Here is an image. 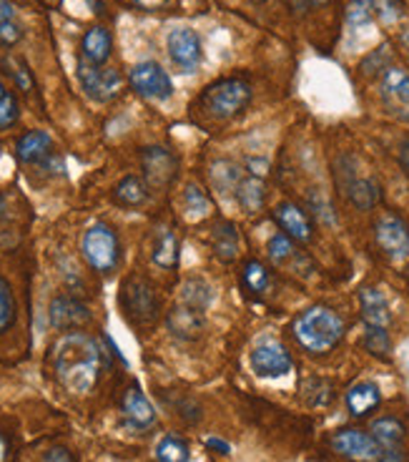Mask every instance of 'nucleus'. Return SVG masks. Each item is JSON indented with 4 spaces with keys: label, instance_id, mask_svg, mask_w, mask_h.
I'll list each match as a JSON object with an SVG mask.
<instances>
[{
    "label": "nucleus",
    "instance_id": "1",
    "mask_svg": "<svg viewBox=\"0 0 409 462\" xmlns=\"http://www.w3.org/2000/svg\"><path fill=\"white\" fill-rule=\"evenodd\" d=\"M51 362L58 382L76 395L90 392L101 377V346L86 332H65L53 345Z\"/></svg>",
    "mask_w": 409,
    "mask_h": 462
},
{
    "label": "nucleus",
    "instance_id": "2",
    "mask_svg": "<svg viewBox=\"0 0 409 462\" xmlns=\"http://www.w3.org/2000/svg\"><path fill=\"white\" fill-rule=\"evenodd\" d=\"M294 339L311 355H327L345 337V321L329 307H311L296 317Z\"/></svg>",
    "mask_w": 409,
    "mask_h": 462
},
{
    "label": "nucleus",
    "instance_id": "3",
    "mask_svg": "<svg viewBox=\"0 0 409 462\" xmlns=\"http://www.w3.org/2000/svg\"><path fill=\"white\" fill-rule=\"evenodd\" d=\"M81 254L90 270L98 274H114L121 264V242L108 224H93L81 239Z\"/></svg>",
    "mask_w": 409,
    "mask_h": 462
},
{
    "label": "nucleus",
    "instance_id": "4",
    "mask_svg": "<svg viewBox=\"0 0 409 462\" xmlns=\"http://www.w3.org/2000/svg\"><path fill=\"white\" fill-rule=\"evenodd\" d=\"M251 101V86L242 78H224L209 86L201 96V108L214 118H234Z\"/></svg>",
    "mask_w": 409,
    "mask_h": 462
},
{
    "label": "nucleus",
    "instance_id": "5",
    "mask_svg": "<svg viewBox=\"0 0 409 462\" xmlns=\"http://www.w3.org/2000/svg\"><path fill=\"white\" fill-rule=\"evenodd\" d=\"M121 309L126 314V320L133 324H151L158 317V295H156L154 284L149 282L146 277H128L124 287H121Z\"/></svg>",
    "mask_w": 409,
    "mask_h": 462
},
{
    "label": "nucleus",
    "instance_id": "6",
    "mask_svg": "<svg viewBox=\"0 0 409 462\" xmlns=\"http://www.w3.org/2000/svg\"><path fill=\"white\" fill-rule=\"evenodd\" d=\"M334 452L352 462H384V448L371 437V432H362L354 427L339 430L332 437Z\"/></svg>",
    "mask_w": 409,
    "mask_h": 462
},
{
    "label": "nucleus",
    "instance_id": "7",
    "mask_svg": "<svg viewBox=\"0 0 409 462\" xmlns=\"http://www.w3.org/2000/svg\"><path fill=\"white\" fill-rule=\"evenodd\" d=\"M78 81L83 90L89 93L93 101L108 103L114 101L121 90V73L115 68H103V65L86 64L83 58L78 61Z\"/></svg>",
    "mask_w": 409,
    "mask_h": 462
},
{
    "label": "nucleus",
    "instance_id": "8",
    "mask_svg": "<svg viewBox=\"0 0 409 462\" xmlns=\"http://www.w3.org/2000/svg\"><path fill=\"white\" fill-rule=\"evenodd\" d=\"M128 81L133 90L143 96V98H154V101H166L174 93V83L168 73L154 61H143V64H136L128 73Z\"/></svg>",
    "mask_w": 409,
    "mask_h": 462
},
{
    "label": "nucleus",
    "instance_id": "9",
    "mask_svg": "<svg viewBox=\"0 0 409 462\" xmlns=\"http://www.w3.org/2000/svg\"><path fill=\"white\" fill-rule=\"evenodd\" d=\"M374 242L389 259L409 254V224L399 214H382L374 224Z\"/></svg>",
    "mask_w": 409,
    "mask_h": 462
},
{
    "label": "nucleus",
    "instance_id": "10",
    "mask_svg": "<svg viewBox=\"0 0 409 462\" xmlns=\"http://www.w3.org/2000/svg\"><path fill=\"white\" fill-rule=\"evenodd\" d=\"M141 168L149 189L158 192V189H166L174 184L176 171H179V158L164 146H151V149H143Z\"/></svg>",
    "mask_w": 409,
    "mask_h": 462
},
{
    "label": "nucleus",
    "instance_id": "11",
    "mask_svg": "<svg viewBox=\"0 0 409 462\" xmlns=\"http://www.w3.org/2000/svg\"><path fill=\"white\" fill-rule=\"evenodd\" d=\"M379 93L389 114L409 121V73L405 68H387Z\"/></svg>",
    "mask_w": 409,
    "mask_h": 462
},
{
    "label": "nucleus",
    "instance_id": "12",
    "mask_svg": "<svg viewBox=\"0 0 409 462\" xmlns=\"http://www.w3.org/2000/svg\"><path fill=\"white\" fill-rule=\"evenodd\" d=\"M166 48L171 61L179 65L183 73H192L201 64V38L189 28H179L168 33Z\"/></svg>",
    "mask_w": 409,
    "mask_h": 462
},
{
    "label": "nucleus",
    "instance_id": "13",
    "mask_svg": "<svg viewBox=\"0 0 409 462\" xmlns=\"http://www.w3.org/2000/svg\"><path fill=\"white\" fill-rule=\"evenodd\" d=\"M48 317L55 329H81L90 321V309L71 295H58L51 299Z\"/></svg>",
    "mask_w": 409,
    "mask_h": 462
},
{
    "label": "nucleus",
    "instance_id": "14",
    "mask_svg": "<svg viewBox=\"0 0 409 462\" xmlns=\"http://www.w3.org/2000/svg\"><path fill=\"white\" fill-rule=\"evenodd\" d=\"M292 355L277 342H267V345L254 346L251 352V370L259 377H282L292 370Z\"/></svg>",
    "mask_w": 409,
    "mask_h": 462
},
{
    "label": "nucleus",
    "instance_id": "15",
    "mask_svg": "<svg viewBox=\"0 0 409 462\" xmlns=\"http://www.w3.org/2000/svg\"><path fill=\"white\" fill-rule=\"evenodd\" d=\"M274 217L279 221V227L284 229V234L294 242H302V244H309L314 239V227L309 217L292 201H284V204L277 206Z\"/></svg>",
    "mask_w": 409,
    "mask_h": 462
},
{
    "label": "nucleus",
    "instance_id": "16",
    "mask_svg": "<svg viewBox=\"0 0 409 462\" xmlns=\"http://www.w3.org/2000/svg\"><path fill=\"white\" fill-rule=\"evenodd\" d=\"M121 412H124L126 423L131 424V427H136V430H149V427L156 423L154 405L149 402V398H146L136 385L131 387L126 395H124Z\"/></svg>",
    "mask_w": 409,
    "mask_h": 462
},
{
    "label": "nucleus",
    "instance_id": "17",
    "mask_svg": "<svg viewBox=\"0 0 409 462\" xmlns=\"http://www.w3.org/2000/svg\"><path fill=\"white\" fill-rule=\"evenodd\" d=\"M111 51H114V38H111L108 28L93 26L83 33V38H81V58L86 64L103 65L111 58Z\"/></svg>",
    "mask_w": 409,
    "mask_h": 462
},
{
    "label": "nucleus",
    "instance_id": "18",
    "mask_svg": "<svg viewBox=\"0 0 409 462\" xmlns=\"http://www.w3.org/2000/svg\"><path fill=\"white\" fill-rule=\"evenodd\" d=\"M51 149L53 139L46 131H28V133H23V136L18 139V143H15V156H18V161L33 167V164L48 161Z\"/></svg>",
    "mask_w": 409,
    "mask_h": 462
},
{
    "label": "nucleus",
    "instance_id": "19",
    "mask_svg": "<svg viewBox=\"0 0 409 462\" xmlns=\"http://www.w3.org/2000/svg\"><path fill=\"white\" fill-rule=\"evenodd\" d=\"M359 304H362V317H364V324L367 327H389L392 321V314H389V304L379 289H362L359 292Z\"/></svg>",
    "mask_w": 409,
    "mask_h": 462
},
{
    "label": "nucleus",
    "instance_id": "20",
    "mask_svg": "<svg viewBox=\"0 0 409 462\" xmlns=\"http://www.w3.org/2000/svg\"><path fill=\"white\" fill-rule=\"evenodd\" d=\"M379 402H382V395L374 382H359L346 392V410L352 417H367L370 412L379 407Z\"/></svg>",
    "mask_w": 409,
    "mask_h": 462
},
{
    "label": "nucleus",
    "instance_id": "21",
    "mask_svg": "<svg viewBox=\"0 0 409 462\" xmlns=\"http://www.w3.org/2000/svg\"><path fill=\"white\" fill-rule=\"evenodd\" d=\"M371 437L384 448V452H405L407 430L396 417H379L371 423Z\"/></svg>",
    "mask_w": 409,
    "mask_h": 462
},
{
    "label": "nucleus",
    "instance_id": "22",
    "mask_svg": "<svg viewBox=\"0 0 409 462\" xmlns=\"http://www.w3.org/2000/svg\"><path fill=\"white\" fill-rule=\"evenodd\" d=\"M179 236L174 229H158L156 231L154 249H151V259L158 270H176L179 267Z\"/></svg>",
    "mask_w": 409,
    "mask_h": 462
},
{
    "label": "nucleus",
    "instance_id": "23",
    "mask_svg": "<svg viewBox=\"0 0 409 462\" xmlns=\"http://www.w3.org/2000/svg\"><path fill=\"white\" fill-rule=\"evenodd\" d=\"M168 329L176 334V337H183V339H192L196 334L204 329V314L199 309L192 307H174L168 312Z\"/></svg>",
    "mask_w": 409,
    "mask_h": 462
},
{
    "label": "nucleus",
    "instance_id": "24",
    "mask_svg": "<svg viewBox=\"0 0 409 462\" xmlns=\"http://www.w3.org/2000/svg\"><path fill=\"white\" fill-rule=\"evenodd\" d=\"M114 201L126 209H136L149 201V184H143L139 176H124L115 184Z\"/></svg>",
    "mask_w": 409,
    "mask_h": 462
},
{
    "label": "nucleus",
    "instance_id": "25",
    "mask_svg": "<svg viewBox=\"0 0 409 462\" xmlns=\"http://www.w3.org/2000/svg\"><path fill=\"white\" fill-rule=\"evenodd\" d=\"M236 201L242 204L243 211L249 214H256L264 201H267V189H264V181L259 176H249V179H242V184L236 186Z\"/></svg>",
    "mask_w": 409,
    "mask_h": 462
},
{
    "label": "nucleus",
    "instance_id": "26",
    "mask_svg": "<svg viewBox=\"0 0 409 462\" xmlns=\"http://www.w3.org/2000/svg\"><path fill=\"white\" fill-rule=\"evenodd\" d=\"M211 244H214V252H217V257L221 261H234L236 254H239V234H236V227L229 224V221H221L217 229H214Z\"/></svg>",
    "mask_w": 409,
    "mask_h": 462
},
{
    "label": "nucleus",
    "instance_id": "27",
    "mask_svg": "<svg viewBox=\"0 0 409 462\" xmlns=\"http://www.w3.org/2000/svg\"><path fill=\"white\" fill-rule=\"evenodd\" d=\"M346 193H349L352 204L362 211H367L379 201V184L374 179H352L346 184Z\"/></svg>",
    "mask_w": 409,
    "mask_h": 462
},
{
    "label": "nucleus",
    "instance_id": "28",
    "mask_svg": "<svg viewBox=\"0 0 409 462\" xmlns=\"http://www.w3.org/2000/svg\"><path fill=\"white\" fill-rule=\"evenodd\" d=\"M211 184L221 193L236 192V186L242 184V171H239L236 164H231V161H217L211 167Z\"/></svg>",
    "mask_w": 409,
    "mask_h": 462
},
{
    "label": "nucleus",
    "instance_id": "29",
    "mask_svg": "<svg viewBox=\"0 0 409 462\" xmlns=\"http://www.w3.org/2000/svg\"><path fill=\"white\" fill-rule=\"evenodd\" d=\"M21 38H23V28L15 21L13 5L8 0H0V43L15 46Z\"/></svg>",
    "mask_w": 409,
    "mask_h": 462
},
{
    "label": "nucleus",
    "instance_id": "30",
    "mask_svg": "<svg viewBox=\"0 0 409 462\" xmlns=\"http://www.w3.org/2000/svg\"><path fill=\"white\" fill-rule=\"evenodd\" d=\"M242 282L246 287V292H251V295H264L268 289V271L267 267L261 264V261H256V259H249L246 264H243V271H242Z\"/></svg>",
    "mask_w": 409,
    "mask_h": 462
},
{
    "label": "nucleus",
    "instance_id": "31",
    "mask_svg": "<svg viewBox=\"0 0 409 462\" xmlns=\"http://www.w3.org/2000/svg\"><path fill=\"white\" fill-rule=\"evenodd\" d=\"M156 462H189V445L179 435H166L156 445Z\"/></svg>",
    "mask_w": 409,
    "mask_h": 462
},
{
    "label": "nucleus",
    "instance_id": "32",
    "mask_svg": "<svg viewBox=\"0 0 409 462\" xmlns=\"http://www.w3.org/2000/svg\"><path fill=\"white\" fill-rule=\"evenodd\" d=\"M18 116H21V108H18L15 96L0 81V131L13 129L15 124H18Z\"/></svg>",
    "mask_w": 409,
    "mask_h": 462
},
{
    "label": "nucleus",
    "instance_id": "33",
    "mask_svg": "<svg viewBox=\"0 0 409 462\" xmlns=\"http://www.w3.org/2000/svg\"><path fill=\"white\" fill-rule=\"evenodd\" d=\"M302 392L311 407H327L334 398V389L327 380H309L307 385L302 387Z\"/></svg>",
    "mask_w": 409,
    "mask_h": 462
},
{
    "label": "nucleus",
    "instance_id": "34",
    "mask_svg": "<svg viewBox=\"0 0 409 462\" xmlns=\"http://www.w3.org/2000/svg\"><path fill=\"white\" fill-rule=\"evenodd\" d=\"M209 302H211V292H209V287L204 282H199V279L186 282V287H183V304L186 307L204 312L209 307Z\"/></svg>",
    "mask_w": 409,
    "mask_h": 462
},
{
    "label": "nucleus",
    "instance_id": "35",
    "mask_svg": "<svg viewBox=\"0 0 409 462\" xmlns=\"http://www.w3.org/2000/svg\"><path fill=\"white\" fill-rule=\"evenodd\" d=\"M364 346L370 349L371 355H377V357H387L389 349H392V342H389V334H387L384 327H367Z\"/></svg>",
    "mask_w": 409,
    "mask_h": 462
},
{
    "label": "nucleus",
    "instance_id": "36",
    "mask_svg": "<svg viewBox=\"0 0 409 462\" xmlns=\"http://www.w3.org/2000/svg\"><path fill=\"white\" fill-rule=\"evenodd\" d=\"M15 320V299L8 282L0 277V332H5Z\"/></svg>",
    "mask_w": 409,
    "mask_h": 462
},
{
    "label": "nucleus",
    "instance_id": "37",
    "mask_svg": "<svg viewBox=\"0 0 409 462\" xmlns=\"http://www.w3.org/2000/svg\"><path fill=\"white\" fill-rule=\"evenodd\" d=\"M370 5L371 13L377 15L382 23H395L405 13V8H402L399 0H370Z\"/></svg>",
    "mask_w": 409,
    "mask_h": 462
},
{
    "label": "nucleus",
    "instance_id": "38",
    "mask_svg": "<svg viewBox=\"0 0 409 462\" xmlns=\"http://www.w3.org/2000/svg\"><path fill=\"white\" fill-rule=\"evenodd\" d=\"M292 254H294V242H292L286 234H277V236L268 239V259H271L274 264H282V261H286Z\"/></svg>",
    "mask_w": 409,
    "mask_h": 462
},
{
    "label": "nucleus",
    "instance_id": "39",
    "mask_svg": "<svg viewBox=\"0 0 409 462\" xmlns=\"http://www.w3.org/2000/svg\"><path fill=\"white\" fill-rule=\"evenodd\" d=\"M346 23H349L352 28L370 26L371 23L370 0H354V3H349V8H346Z\"/></svg>",
    "mask_w": 409,
    "mask_h": 462
},
{
    "label": "nucleus",
    "instance_id": "40",
    "mask_svg": "<svg viewBox=\"0 0 409 462\" xmlns=\"http://www.w3.org/2000/svg\"><path fill=\"white\" fill-rule=\"evenodd\" d=\"M186 206H189V211H196V214H206V209H209V201H206V196L196 186H186Z\"/></svg>",
    "mask_w": 409,
    "mask_h": 462
},
{
    "label": "nucleus",
    "instance_id": "41",
    "mask_svg": "<svg viewBox=\"0 0 409 462\" xmlns=\"http://www.w3.org/2000/svg\"><path fill=\"white\" fill-rule=\"evenodd\" d=\"M43 462H76L71 449L65 448H51L46 455H43Z\"/></svg>",
    "mask_w": 409,
    "mask_h": 462
},
{
    "label": "nucleus",
    "instance_id": "42",
    "mask_svg": "<svg viewBox=\"0 0 409 462\" xmlns=\"http://www.w3.org/2000/svg\"><path fill=\"white\" fill-rule=\"evenodd\" d=\"M324 3H329V0H289V5L294 8L296 13H307L314 5H324Z\"/></svg>",
    "mask_w": 409,
    "mask_h": 462
},
{
    "label": "nucleus",
    "instance_id": "43",
    "mask_svg": "<svg viewBox=\"0 0 409 462\" xmlns=\"http://www.w3.org/2000/svg\"><path fill=\"white\" fill-rule=\"evenodd\" d=\"M131 3L141 11H161L168 5V0H131Z\"/></svg>",
    "mask_w": 409,
    "mask_h": 462
},
{
    "label": "nucleus",
    "instance_id": "44",
    "mask_svg": "<svg viewBox=\"0 0 409 462\" xmlns=\"http://www.w3.org/2000/svg\"><path fill=\"white\" fill-rule=\"evenodd\" d=\"M15 81H18V86L23 90L30 89V73H28L26 64H18V71H13Z\"/></svg>",
    "mask_w": 409,
    "mask_h": 462
},
{
    "label": "nucleus",
    "instance_id": "45",
    "mask_svg": "<svg viewBox=\"0 0 409 462\" xmlns=\"http://www.w3.org/2000/svg\"><path fill=\"white\" fill-rule=\"evenodd\" d=\"M206 445H209L211 449H218L221 455H229V452H231L229 445H226L224 440H218V437H209V440H206Z\"/></svg>",
    "mask_w": 409,
    "mask_h": 462
},
{
    "label": "nucleus",
    "instance_id": "46",
    "mask_svg": "<svg viewBox=\"0 0 409 462\" xmlns=\"http://www.w3.org/2000/svg\"><path fill=\"white\" fill-rule=\"evenodd\" d=\"M399 164L405 167V171H409V139L399 146Z\"/></svg>",
    "mask_w": 409,
    "mask_h": 462
},
{
    "label": "nucleus",
    "instance_id": "47",
    "mask_svg": "<svg viewBox=\"0 0 409 462\" xmlns=\"http://www.w3.org/2000/svg\"><path fill=\"white\" fill-rule=\"evenodd\" d=\"M5 455H8V445H5V440L0 435V462H5Z\"/></svg>",
    "mask_w": 409,
    "mask_h": 462
},
{
    "label": "nucleus",
    "instance_id": "48",
    "mask_svg": "<svg viewBox=\"0 0 409 462\" xmlns=\"http://www.w3.org/2000/svg\"><path fill=\"white\" fill-rule=\"evenodd\" d=\"M402 46L409 51V23L405 26V30H402Z\"/></svg>",
    "mask_w": 409,
    "mask_h": 462
}]
</instances>
